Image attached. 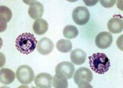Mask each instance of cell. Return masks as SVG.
I'll use <instances>...</instances> for the list:
<instances>
[{
    "label": "cell",
    "instance_id": "6da1fadb",
    "mask_svg": "<svg viewBox=\"0 0 123 88\" xmlns=\"http://www.w3.org/2000/svg\"><path fill=\"white\" fill-rule=\"evenodd\" d=\"M37 42L34 35L25 32L18 36L15 41V45L17 50L21 53L28 55L33 52Z\"/></svg>",
    "mask_w": 123,
    "mask_h": 88
},
{
    "label": "cell",
    "instance_id": "7a4b0ae2",
    "mask_svg": "<svg viewBox=\"0 0 123 88\" xmlns=\"http://www.w3.org/2000/svg\"><path fill=\"white\" fill-rule=\"evenodd\" d=\"M88 59L90 68L96 73L103 74L109 70L111 66L110 60L104 53L93 54Z\"/></svg>",
    "mask_w": 123,
    "mask_h": 88
},
{
    "label": "cell",
    "instance_id": "3957f363",
    "mask_svg": "<svg viewBox=\"0 0 123 88\" xmlns=\"http://www.w3.org/2000/svg\"><path fill=\"white\" fill-rule=\"evenodd\" d=\"M93 78V74L90 69L81 67L76 70L74 74V82L80 88H92L89 84Z\"/></svg>",
    "mask_w": 123,
    "mask_h": 88
},
{
    "label": "cell",
    "instance_id": "277c9868",
    "mask_svg": "<svg viewBox=\"0 0 123 88\" xmlns=\"http://www.w3.org/2000/svg\"><path fill=\"white\" fill-rule=\"evenodd\" d=\"M16 76L20 83L29 84L33 81L35 74L32 69L26 65L20 66L17 70Z\"/></svg>",
    "mask_w": 123,
    "mask_h": 88
},
{
    "label": "cell",
    "instance_id": "5b68a950",
    "mask_svg": "<svg viewBox=\"0 0 123 88\" xmlns=\"http://www.w3.org/2000/svg\"><path fill=\"white\" fill-rule=\"evenodd\" d=\"M88 10L85 6H79L74 9L72 16L74 21L77 25H82L88 22L90 18Z\"/></svg>",
    "mask_w": 123,
    "mask_h": 88
},
{
    "label": "cell",
    "instance_id": "8992f818",
    "mask_svg": "<svg viewBox=\"0 0 123 88\" xmlns=\"http://www.w3.org/2000/svg\"><path fill=\"white\" fill-rule=\"evenodd\" d=\"M113 40V36L111 33L108 32H102L96 36L95 44L98 48L106 49L111 46Z\"/></svg>",
    "mask_w": 123,
    "mask_h": 88
},
{
    "label": "cell",
    "instance_id": "52a82bcc",
    "mask_svg": "<svg viewBox=\"0 0 123 88\" xmlns=\"http://www.w3.org/2000/svg\"><path fill=\"white\" fill-rule=\"evenodd\" d=\"M74 65L69 61H63L58 63L55 68L56 73L63 74L68 79L73 77L75 72Z\"/></svg>",
    "mask_w": 123,
    "mask_h": 88
},
{
    "label": "cell",
    "instance_id": "ba28073f",
    "mask_svg": "<svg viewBox=\"0 0 123 88\" xmlns=\"http://www.w3.org/2000/svg\"><path fill=\"white\" fill-rule=\"evenodd\" d=\"M109 31L114 34H118L122 32L123 28V17L120 15H115L107 23Z\"/></svg>",
    "mask_w": 123,
    "mask_h": 88
},
{
    "label": "cell",
    "instance_id": "9c48e42d",
    "mask_svg": "<svg viewBox=\"0 0 123 88\" xmlns=\"http://www.w3.org/2000/svg\"><path fill=\"white\" fill-rule=\"evenodd\" d=\"M52 76L50 74L42 73L36 76L35 83L38 88H50L52 87Z\"/></svg>",
    "mask_w": 123,
    "mask_h": 88
},
{
    "label": "cell",
    "instance_id": "30bf717a",
    "mask_svg": "<svg viewBox=\"0 0 123 88\" xmlns=\"http://www.w3.org/2000/svg\"><path fill=\"white\" fill-rule=\"evenodd\" d=\"M54 47V43L50 39L47 38H43L39 41L37 49L39 53L47 55L52 51Z\"/></svg>",
    "mask_w": 123,
    "mask_h": 88
},
{
    "label": "cell",
    "instance_id": "8fae6325",
    "mask_svg": "<svg viewBox=\"0 0 123 88\" xmlns=\"http://www.w3.org/2000/svg\"><path fill=\"white\" fill-rule=\"evenodd\" d=\"M44 11V6L38 1H35L30 6L28 13L31 18L37 19L41 18L43 16Z\"/></svg>",
    "mask_w": 123,
    "mask_h": 88
},
{
    "label": "cell",
    "instance_id": "7c38bea8",
    "mask_svg": "<svg viewBox=\"0 0 123 88\" xmlns=\"http://www.w3.org/2000/svg\"><path fill=\"white\" fill-rule=\"evenodd\" d=\"M12 17L11 10L5 6L0 7V31H3L6 28L7 23L9 22Z\"/></svg>",
    "mask_w": 123,
    "mask_h": 88
},
{
    "label": "cell",
    "instance_id": "4fadbf2b",
    "mask_svg": "<svg viewBox=\"0 0 123 88\" xmlns=\"http://www.w3.org/2000/svg\"><path fill=\"white\" fill-rule=\"evenodd\" d=\"M86 57L85 52L80 49H74L70 53L71 61L76 65H80L84 63L85 62Z\"/></svg>",
    "mask_w": 123,
    "mask_h": 88
},
{
    "label": "cell",
    "instance_id": "5bb4252c",
    "mask_svg": "<svg viewBox=\"0 0 123 88\" xmlns=\"http://www.w3.org/2000/svg\"><path fill=\"white\" fill-rule=\"evenodd\" d=\"M15 79V73L10 69L3 68L0 71V80L4 85L12 83Z\"/></svg>",
    "mask_w": 123,
    "mask_h": 88
},
{
    "label": "cell",
    "instance_id": "9a60e30c",
    "mask_svg": "<svg viewBox=\"0 0 123 88\" xmlns=\"http://www.w3.org/2000/svg\"><path fill=\"white\" fill-rule=\"evenodd\" d=\"M33 29L34 32L38 35H42L47 31L48 24L45 20L42 19H36L33 23Z\"/></svg>",
    "mask_w": 123,
    "mask_h": 88
},
{
    "label": "cell",
    "instance_id": "2e32d148",
    "mask_svg": "<svg viewBox=\"0 0 123 88\" xmlns=\"http://www.w3.org/2000/svg\"><path fill=\"white\" fill-rule=\"evenodd\" d=\"M52 84L54 88H67L68 87L66 77L60 73H56L54 76Z\"/></svg>",
    "mask_w": 123,
    "mask_h": 88
},
{
    "label": "cell",
    "instance_id": "e0dca14e",
    "mask_svg": "<svg viewBox=\"0 0 123 88\" xmlns=\"http://www.w3.org/2000/svg\"><path fill=\"white\" fill-rule=\"evenodd\" d=\"M56 47L57 49L60 52L63 53H68L72 49V43L70 40L61 39L58 41Z\"/></svg>",
    "mask_w": 123,
    "mask_h": 88
},
{
    "label": "cell",
    "instance_id": "ac0fdd59",
    "mask_svg": "<svg viewBox=\"0 0 123 88\" xmlns=\"http://www.w3.org/2000/svg\"><path fill=\"white\" fill-rule=\"evenodd\" d=\"M64 36L69 39L75 38L79 34L77 28L73 25H68L63 30Z\"/></svg>",
    "mask_w": 123,
    "mask_h": 88
},
{
    "label": "cell",
    "instance_id": "d6986e66",
    "mask_svg": "<svg viewBox=\"0 0 123 88\" xmlns=\"http://www.w3.org/2000/svg\"><path fill=\"white\" fill-rule=\"evenodd\" d=\"M100 3L101 5L107 8H109L113 6L116 3V0H100Z\"/></svg>",
    "mask_w": 123,
    "mask_h": 88
},
{
    "label": "cell",
    "instance_id": "ffe728a7",
    "mask_svg": "<svg viewBox=\"0 0 123 88\" xmlns=\"http://www.w3.org/2000/svg\"><path fill=\"white\" fill-rule=\"evenodd\" d=\"M83 1L87 6H92L96 4L98 1Z\"/></svg>",
    "mask_w": 123,
    "mask_h": 88
}]
</instances>
